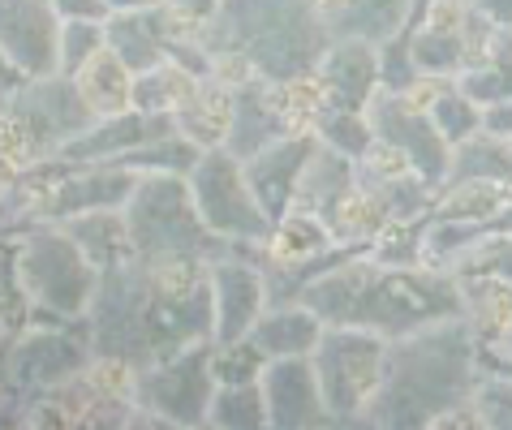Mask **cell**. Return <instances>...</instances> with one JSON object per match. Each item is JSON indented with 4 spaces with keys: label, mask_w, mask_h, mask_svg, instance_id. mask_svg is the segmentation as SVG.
<instances>
[{
    "label": "cell",
    "mask_w": 512,
    "mask_h": 430,
    "mask_svg": "<svg viewBox=\"0 0 512 430\" xmlns=\"http://www.w3.org/2000/svg\"><path fill=\"white\" fill-rule=\"evenodd\" d=\"M457 86L478 99L482 108L487 104H500V99H512V26H500L491 39V52L469 69L465 78H457Z\"/></svg>",
    "instance_id": "cell-31"
},
{
    "label": "cell",
    "mask_w": 512,
    "mask_h": 430,
    "mask_svg": "<svg viewBox=\"0 0 512 430\" xmlns=\"http://www.w3.org/2000/svg\"><path fill=\"white\" fill-rule=\"evenodd\" d=\"M332 39H366L383 48L405 26L414 0H315Z\"/></svg>",
    "instance_id": "cell-24"
},
{
    "label": "cell",
    "mask_w": 512,
    "mask_h": 430,
    "mask_svg": "<svg viewBox=\"0 0 512 430\" xmlns=\"http://www.w3.org/2000/svg\"><path fill=\"white\" fill-rule=\"evenodd\" d=\"M211 349L216 340L190 344L164 362H155L134 375V405L147 426L198 430L211 422V396H216V375H211Z\"/></svg>",
    "instance_id": "cell-10"
},
{
    "label": "cell",
    "mask_w": 512,
    "mask_h": 430,
    "mask_svg": "<svg viewBox=\"0 0 512 430\" xmlns=\"http://www.w3.org/2000/svg\"><path fill=\"white\" fill-rule=\"evenodd\" d=\"M229 121H233V82L220 78V74L198 82L190 104L177 112V129L190 142H198L203 151L224 147V138H229Z\"/></svg>",
    "instance_id": "cell-26"
},
{
    "label": "cell",
    "mask_w": 512,
    "mask_h": 430,
    "mask_svg": "<svg viewBox=\"0 0 512 430\" xmlns=\"http://www.w3.org/2000/svg\"><path fill=\"white\" fill-rule=\"evenodd\" d=\"M65 228L74 233L78 246L91 254V263H95V267H108V263H117V258L134 254L125 207H108V211L74 215V220H65Z\"/></svg>",
    "instance_id": "cell-29"
},
{
    "label": "cell",
    "mask_w": 512,
    "mask_h": 430,
    "mask_svg": "<svg viewBox=\"0 0 512 430\" xmlns=\"http://www.w3.org/2000/svg\"><path fill=\"white\" fill-rule=\"evenodd\" d=\"M512 203V181H457V185H439L431 220H495Z\"/></svg>",
    "instance_id": "cell-28"
},
{
    "label": "cell",
    "mask_w": 512,
    "mask_h": 430,
    "mask_svg": "<svg viewBox=\"0 0 512 430\" xmlns=\"http://www.w3.org/2000/svg\"><path fill=\"white\" fill-rule=\"evenodd\" d=\"M500 349H504V353H508V357H512V332H508V340H504V344H500Z\"/></svg>",
    "instance_id": "cell-43"
},
{
    "label": "cell",
    "mask_w": 512,
    "mask_h": 430,
    "mask_svg": "<svg viewBox=\"0 0 512 430\" xmlns=\"http://www.w3.org/2000/svg\"><path fill=\"white\" fill-rule=\"evenodd\" d=\"M0 155H5V177L22 172L39 160L61 155L69 142L82 138L99 121L91 104L82 99L78 82L65 74L31 78L18 95L0 99Z\"/></svg>",
    "instance_id": "cell-6"
},
{
    "label": "cell",
    "mask_w": 512,
    "mask_h": 430,
    "mask_svg": "<svg viewBox=\"0 0 512 430\" xmlns=\"http://www.w3.org/2000/svg\"><path fill=\"white\" fill-rule=\"evenodd\" d=\"M9 276L35 301V323H82L99 289V267L65 224H39L13 237ZM31 323V327H35Z\"/></svg>",
    "instance_id": "cell-5"
},
{
    "label": "cell",
    "mask_w": 512,
    "mask_h": 430,
    "mask_svg": "<svg viewBox=\"0 0 512 430\" xmlns=\"http://www.w3.org/2000/svg\"><path fill=\"white\" fill-rule=\"evenodd\" d=\"M190 190L216 237L233 241L237 250H263L272 241L276 224L263 211L259 194H254V185L246 177V160H237L233 151H224V147L207 151L198 160V168L190 172Z\"/></svg>",
    "instance_id": "cell-11"
},
{
    "label": "cell",
    "mask_w": 512,
    "mask_h": 430,
    "mask_svg": "<svg viewBox=\"0 0 512 430\" xmlns=\"http://www.w3.org/2000/svg\"><path fill=\"white\" fill-rule=\"evenodd\" d=\"M216 430H267L263 383H216L211 396V422Z\"/></svg>",
    "instance_id": "cell-33"
},
{
    "label": "cell",
    "mask_w": 512,
    "mask_h": 430,
    "mask_svg": "<svg viewBox=\"0 0 512 430\" xmlns=\"http://www.w3.org/2000/svg\"><path fill=\"white\" fill-rule=\"evenodd\" d=\"M323 147L315 129H302V134H289L272 142V147H263L259 155H250L246 160V177L254 185V194H259L263 211L272 215V224H280L284 215L293 211V198H297V185H302L310 160H315V151Z\"/></svg>",
    "instance_id": "cell-19"
},
{
    "label": "cell",
    "mask_w": 512,
    "mask_h": 430,
    "mask_svg": "<svg viewBox=\"0 0 512 430\" xmlns=\"http://www.w3.org/2000/svg\"><path fill=\"white\" fill-rule=\"evenodd\" d=\"M87 327L95 357L130 370H147L190 344L216 340L211 263L125 254L99 267Z\"/></svg>",
    "instance_id": "cell-1"
},
{
    "label": "cell",
    "mask_w": 512,
    "mask_h": 430,
    "mask_svg": "<svg viewBox=\"0 0 512 430\" xmlns=\"http://www.w3.org/2000/svg\"><path fill=\"white\" fill-rule=\"evenodd\" d=\"M164 134H177V117L125 108V112H117V117L95 121L87 134L69 142L61 155H65V160H78V164H112V160H121V155L147 147V142L164 138Z\"/></svg>",
    "instance_id": "cell-20"
},
{
    "label": "cell",
    "mask_w": 512,
    "mask_h": 430,
    "mask_svg": "<svg viewBox=\"0 0 512 430\" xmlns=\"http://www.w3.org/2000/svg\"><path fill=\"white\" fill-rule=\"evenodd\" d=\"M125 220H130L134 254L147 258H203V263H216V258L229 254H254L211 233L194 203L190 177H138V190L125 203Z\"/></svg>",
    "instance_id": "cell-7"
},
{
    "label": "cell",
    "mask_w": 512,
    "mask_h": 430,
    "mask_svg": "<svg viewBox=\"0 0 512 430\" xmlns=\"http://www.w3.org/2000/svg\"><path fill=\"white\" fill-rule=\"evenodd\" d=\"M366 112H371L375 138L388 142L392 151H401L405 160L422 172V181L431 185V190H439L444 177H448V164H452V147L439 138L435 121L426 117V108L418 104V99L379 86V95L371 99Z\"/></svg>",
    "instance_id": "cell-13"
},
{
    "label": "cell",
    "mask_w": 512,
    "mask_h": 430,
    "mask_svg": "<svg viewBox=\"0 0 512 430\" xmlns=\"http://www.w3.org/2000/svg\"><path fill=\"white\" fill-rule=\"evenodd\" d=\"M134 78H138L134 69L108 48V52H99L74 82H78L82 99L91 104V112L104 121V117H117V112L134 108Z\"/></svg>",
    "instance_id": "cell-27"
},
{
    "label": "cell",
    "mask_w": 512,
    "mask_h": 430,
    "mask_svg": "<svg viewBox=\"0 0 512 430\" xmlns=\"http://www.w3.org/2000/svg\"><path fill=\"white\" fill-rule=\"evenodd\" d=\"M457 181H512L508 147L500 138H491V134H478V138L461 142V147L452 151L444 185H457Z\"/></svg>",
    "instance_id": "cell-34"
},
{
    "label": "cell",
    "mask_w": 512,
    "mask_h": 430,
    "mask_svg": "<svg viewBox=\"0 0 512 430\" xmlns=\"http://www.w3.org/2000/svg\"><path fill=\"white\" fill-rule=\"evenodd\" d=\"M319 134V142L327 151H340L349 155V160H366L375 147V125H371V112H319L315 125H310Z\"/></svg>",
    "instance_id": "cell-35"
},
{
    "label": "cell",
    "mask_w": 512,
    "mask_h": 430,
    "mask_svg": "<svg viewBox=\"0 0 512 430\" xmlns=\"http://www.w3.org/2000/svg\"><path fill=\"white\" fill-rule=\"evenodd\" d=\"M457 267H474V271H491V276H504L512 284V237H487L469 250Z\"/></svg>",
    "instance_id": "cell-38"
},
{
    "label": "cell",
    "mask_w": 512,
    "mask_h": 430,
    "mask_svg": "<svg viewBox=\"0 0 512 430\" xmlns=\"http://www.w3.org/2000/svg\"><path fill=\"white\" fill-rule=\"evenodd\" d=\"M95 362L91 327L82 323H35L5 353V418L18 426L35 396L52 392Z\"/></svg>",
    "instance_id": "cell-9"
},
{
    "label": "cell",
    "mask_w": 512,
    "mask_h": 430,
    "mask_svg": "<svg viewBox=\"0 0 512 430\" xmlns=\"http://www.w3.org/2000/svg\"><path fill=\"white\" fill-rule=\"evenodd\" d=\"M306 117L297 112L289 86H272L263 78H237L233 82V121H229V138H224V151H233L237 160H250L263 147L302 134Z\"/></svg>",
    "instance_id": "cell-14"
},
{
    "label": "cell",
    "mask_w": 512,
    "mask_h": 430,
    "mask_svg": "<svg viewBox=\"0 0 512 430\" xmlns=\"http://www.w3.org/2000/svg\"><path fill=\"white\" fill-rule=\"evenodd\" d=\"M495 26L474 0H431L409 39V61L418 78H465L491 52Z\"/></svg>",
    "instance_id": "cell-12"
},
{
    "label": "cell",
    "mask_w": 512,
    "mask_h": 430,
    "mask_svg": "<svg viewBox=\"0 0 512 430\" xmlns=\"http://www.w3.org/2000/svg\"><path fill=\"white\" fill-rule=\"evenodd\" d=\"M353 194H358V160L319 147L315 160H310V168H306L302 185H297L293 211L319 215V220L327 224V233H332V224L340 220V211L349 207Z\"/></svg>",
    "instance_id": "cell-21"
},
{
    "label": "cell",
    "mask_w": 512,
    "mask_h": 430,
    "mask_svg": "<svg viewBox=\"0 0 512 430\" xmlns=\"http://www.w3.org/2000/svg\"><path fill=\"white\" fill-rule=\"evenodd\" d=\"M310 86L319 95V112H366L383 86L379 48L366 39H332L319 69L310 74Z\"/></svg>",
    "instance_id": "cell-16"
},
{
    "label": "cell",
    "mask_w": 512,
    "mask_h": 430,
    "mask_svg": "<svg viewBox=\"0 0 512 430\" xmlns=\"http://www.w3.org/2000/svg\"><path fill=\"white\" fill-rule=\"evenodd\" d=\"M198 82H207V78H194L190 69H181V65L147 69V74L134 78V108L160 112V117H177V112L190 104V95L198 91Z\"/></svg>",
    "instance_id": "cell-32"
},
{
    "label": "cell",
    "mask_w": 512,
    "mask_h": 430,
    "mask_svg": "<svg viewBox=\"0 0 512 430\" xmlns=\"http://www.w3.org/2000/svg\"><path fill=\"white\" fill-rule=\"evenodd\" d=\"M409 95L426 108V117L435 121L439 138H444L452 151H457L461 142L482 134V104L478 99H469L452 78H418Z\"/></svg>",
    "instance_id": "cell-25"
},
{
    "label": "cell",
    "mask_w": 512,
    "mask_h": 430,
    "mask_svg": "<svg viewBox=\"0 0 512 430\" xmlns=\"http://www.w3.org/2000/svg\"><path fill=\"white\" fill-rule=\"evenodd\" d=\"M323 327L327 323L319 314L310 310L302 297H293V301H272V306L259 314V323L250 327V340L259 344L267 357H310L323 340Z\"/></svg>",
    "instance_id": "cell-23"
},
{
    "label": "cell",
    "mask_w": 512,
    "mask_h": 430,
    "mask_svg": "<svg viewBox=\"0 0 512 430\" xmlns=\"http://www.w3.org/2000/svg\"><path fill=\"white\" fill-rule=\"evenodd\" d=\"M504 147H508V155H512V138H508V142H504Z\"/></svg>",
    "instance_id": "cell-44"
},
{
    "label": "cell",
    "mask_w": 512,
    "mask_h": 430,
    "mask_svg": "<svg viewBox=\"0 0 512 430\" xmlns=\"http://www.w3.org/2000/svg\"><path fill=\"white\" fill-rule=\"evenodd\" d=\"M99 52H108V22H65L61 31V74L78 78Z\"/></svg>",
    "instance_id": "cell-37"
},
{
    "label": "cell",
    "mask_w": 512,
    "mask_h": 430,
    "mask_svg": "<svg viewBox=\"0 0 512 430\" xmlns=\"http://www.w3.org/2000/svg\"><path fill=\"white\" fill-rule=\"evenodd\" d=\"M155 5H164V0H108L112 13H138V9H155Z\"/></svg>",
    "instance_id": "cell-42"
},
{
    "label": "cell",
    "mask_w": 512,
    "mask_h": 430,
    "mask_svg": "<svg viewBox=\"0 0 512 430\" xmlns=\"http://www.w3.org/2000/svg\"><path fill=\"white\" fill-rule=\"evenodd\" d=\"M267 362H272V357H267L250 336L211 349V375H216V383H254V379H263Z\"/></svg>",
    "instance_id": "cell-36"
},
{
    "label": "cell",
    "mask_w": 512,
    "mask_h": 430,
    "mask_svg": "<svg viewBox=\"0 0 512 430\" xmlns=\"http://www.w3.org/2000/svg\"><path fill=\"white\" fill-rule=\"evenodd\" d=\"M452 276L461 289V319L478 336V344H504L512 332V284L474 267H452Z\"/></svg>",
    "instance_id": "cell-22"
},
{
    "label": "cell",
    "mask_w": 512,
    "mask_h": 430,
    "mask_svg": "<svg viewBox=\"0 0 512 430\" xmlns=\"http://www.w3.org/2000/svg\"><path fill=\"white\" fill-rule=\"evenodd\" d=\"M211 297H216V344L250 336L259 314L272 306L267 297V276L254 254H229L211 263Z\"/></svg>",
    "instance_id": "cell-18"
},
{
    "label": "cell",
    "mask_w": 512,
    "mask_h": 430,
    "mask_svg": "<svg viewBox=\"0 0 512 430\" xmlns=\"http://www.w3.org/2000/svg\"><path fill=\"white\" fill-rule=\"evenodd\" d=\"M220 78H263L272 86L302 82L332 48L315 0H220V13L203 31Z\"/></svg>",
    "instance_id": "cell-4"
},
{
    "label": "cell",
    "mask_w": 512,
    "mask_h": 430,
    "mask_svg": "<svg viewBox=\"0 0 512 430\" xmlns=\"http://www.w3.org/2000/svg\"><path fill=\"white\" fill-rule=\"evenodd\" d=\"M164 5L173 9L186 26H194V31H207L211 18L220 13V0H164Z\"/></svg>",
    "instance_id": "cell-39"
},
{
    "label": "cell",
    "mask_w": 512,
    "mask_h": 430,
    "mask_svg": "<svg viewBox=\"0 0 512 430\" xmlns=\"http://www.w3.org/2000/svg\"><path fill=\"white\" fill-rule=\"evenodd\" d=\"M478 336L461 319H439L414 336L388 340V370L375 405L366 409L371 430H435L444 413L474 400Z\"/></svg>",
    "instance_id": "cell-3"
},
{
    "label": "cell",
    "mask_w": 512,
    "mask_h": 430,
    "mask_svg": "<svg viewBox=\"0 0 512 430\" xmlns=\"http://www.w3.org/2000/svg\"><path fill=\"white\" fill-rule=\"evenodd\" d=\"M263 400H267V430H327L323 387L310 357H272L263 370Z\"/></svg>",
    "instance_id": "cell-17"
},
{
    "label": "cell",
    "mask_w": 512,
    "mask_h": 430,
    "mask_svg": "<svg viewBox=\"0 0 512 430\" xmlns=\"http://www.w3.org/2000/svg\"><path fill=\"white\" fill-rule=\"evenodd\" d=\"M310 362H315L332 426H366V409L375 405L383 370H388V336L371 327L327 323Z\"/></svg>",
    "instance_id": "cell-8"
},
{
    "label": "cell",
    "mask_w": 512,
    "mask_h": 430,
    "mask_svg": "<svg viewBox=\"0 0 512 430\" xmlns=\"http://www.w3.org/2000/svg\"><path fill=\"white\" fill-rule=\"evenodd\" d=\"M61 31L52 0H0V61L26 78L61 74Z\"/></svg>",
    "instance_id": "cell-15"
},
{
    "label": "cell",
    "mask_w": 512,
    "mask_h": 430,
    "mask_svg": "<svg viewBox=\"0 0 512 430\" xmlns=\"http://www.w3.org/2000/svg\"><path fill=\"white\" fill-rule=\"evenodd\" d=\"M495 26H512V0H474Z\"/></svg>",
    "instance_id": "cell-41"
},
{
    "label": "cell",
    "mask_w": 512,
    "mask_h": 430,
    "mask_svg": "<svg viewBox=\"0 0 512 430\" xmlns=\"http://www.w3.org/2000/svg\"><path fill=\"white\" fill-rule=\"evenodd\" d=\"M203 155H207V151L198 147V142H190V138L177 129V134L155 138V142H147V147L121 155V160H112V164L130 168V172H138V177H190Z\"/></svg>",
    "instance_id": "cell-30"
},
{
    "label": "cell",
    "mask_w": 512,
    "mask_h": 430,
    "mask_svg": "<svg viewBox=\"0 0 512 430\" xmlns=\"http://www.w3.org/2000/svg\"><path fill=\"white\" fill-rule=\"evenodd\" d=\"M56 13H61V22H108L112 9L108 0H52Z\"/></svg>",
    "instance_id": "cell-40"
},
{
    "label": "cell",
    "mask_w": 512,
    "mask_h": 430,
    "mask_svg": "<svg viewBox=\"0 0 512 430\" xmlns=\"http://www.w3.org/2000/svg\"><path fill=\"white\" fill-rule=\"evenodd\" d=\"M302 301L323 323L371 327L388 340L461 314V289L452 271L431 263H383L371 250L319 276L302 289Z\"/></svg>",
    "instance_id": "cell-2"
}]
</instances>
